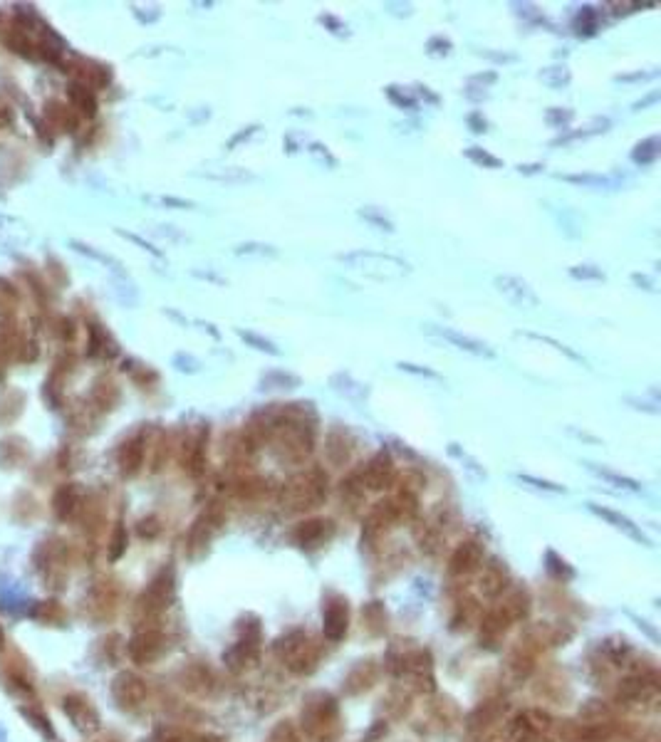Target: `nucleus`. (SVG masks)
Masks as SVG:
<instances>
[{"mask_svg": "<svg viewBox=\"0 0 661 742\" xmlns=\"http://www.w3.org/2000/svg\"><path fill=\"white\" fill-rule=\"evenodd\" d=\"M136 532H139L141 537L154 539V537L159 535V532H161V525H159V519H156V517H146V519H141V522H139Z\"/></svg>", "mask_w": 661, "mask_h": 742, "instance_id": "nucleus-48", "label": "nucleus"}, {"mask_svg": "<svg viewBox=\"0 0 661 742\" xmlns=\"http://www.w3.org/2000/svg\"><path fill=\"white\" fill-rule=\"evenodd\" d=\"M203 178H211V181L218 183H245V181H255V176L245 169H236V166H225V169H213V171H203Z\"/></svg>", "mask_w": 661, "mask_h": 742, "instance_id": "nucleus-19", "label": "nucleus"}, {"mask_svg": "<svg viewBox=\"0 0 661 742\" xmlns=\"http://www.w3.org/2000/svg\"><path fill=\"white\" fill-rule=\"evenodd\" d=\"M112 695L121 708H139L146 698V683L136 673L124 670L112 681Z\"/></svg>", "mask_w": 661, "mask_h": 742, "instance_id": "nucleus-4", "label": "nucleus"}, {"mask_svg": "<svg viewBox=\"0 0 661 742\" xmlns=\"http://www.w3.org/2000/svg\"><path fill=\"white\" fill-rule=\"evenodd\" d=\"M518 480H520V483L533 485V488L547 490V493H565V488H562V485L547 483V480H540V477H533V475H518Z\"/></svg>", "mask_w": 661, "mask_h": 742, "instance_id": "nucleus-46", "label": "nucleus"}, {"mask_svg": "<svg viewBox=\"0 0 661 742\" xmlns=\"http://www.w3.org/2000/svg\"><path fill=\"white\" fill-rule=\"evenodd\" d=\"M349 451H352V443H349V438H347L345 433H340V431L329 433V438H327V458L332 460L334 465H345L347 460H349Z\"/></svg>", "mask_w": 661, "mask_h": 742, "instance_id": "nucleus-17", "label": "nucleus"}, {"mask_svg": "<svg viewBox=\"0 0 661 742\" xmlns=\"http://www.w3.org/2000/svg\"><path fill=\"white\" fill-rule=\"evenodd\" d=\"M587 468H589V473H595L597 477H602V480H604V483H609V485L639 490V483H637V480H631V477H624V475H619V473L607 471V468H600V465H595V463H587Z\"/></svg>", "mask_w": 661, "mask_h": 742, "instance_id": "nucleus-29", "label": "nucleus"}, {"mask_svg": "<svg viewBox=\"0 0 661 742\" xmlns=\"http://www.w3.org/2000/svg\"><path fill=\"white\" fill-rule=\"evenodd\" d=\"M451 40L449 37H443V35H436V37H431L429 43H426V52L434 54V57H446V54L451 52Z\"/></svg>", "mask_w": 661, "mask_h": 742, "instance_id": "nucleus-41", "label": "nucleus"}, {"mask_svg": "<svg viewBox=\"0 0 661 742\" xmlns=\"http://www.w3.org/2000/svg\"><path fill=\"white\" fill-rule=\"evenodd\" d=\"M542 169H545L542 163H525V166H522V163H520V166H518V171H520V174H525V176H530V174H540Z\"/></svg>", "mask_w": 661, "mask_h": 742, "instance_id": "nucleus-61", "label": "nucleus"}, {"mask_svg": "<svg viewBox=\"0 0 661 742\" xmlns=\"http://www.w3.org/2000/svg\"><path fill=\"white\" fill-rule=\"evenodd\" d=\"M480 561H483V547L478 542H474V539H468V542L456 547L454 557L449 561V569L451 574H468L474 572Z\"/></svg>", "mask_w": 661, "mask_h": 742, "instance_id": "nucleus-10", "label": "nucleus"}, {"mask_svg": "<svg viewBox=\"0 0 661 742\" xmlns=\"http://www.w3.org/2000/svg\"><path fill=\"white\" fill-rule=\"evenodd\" d=\"M124 552H127V530L121 525H116L110 542V561H116Z\"/></svg>", "mask_w": 661, "mask_h": 742, "instance_id": "nucleus-35", "label": "nucleus"}, {"mask_svg": "<svg viewBox=\"0 0 661 742\" xmlns=\"http://www.w3.org/2000/svg\"><path fill=\"white\" fill-rule=\"evenodd\" d=\"M20 712H23V715H25V718H28V720H32V728H37V730H43L48 737H52V728H50L48 718H45L43 712H35V710H30V708H23V710H20Z\"/></svg>", "mask_w": 661, "mask_h": 742, "instance_id": "nucleus-44", "label": "nucleus"}, {"mask_svg": "<svg viewBox=\"0 0 661 742\" xmlns=\"http://www.w3.org/2000/svg\"><path fill=\"white\" fill-rule=\"evenodd\" d=\"M236 255H245V258H278V247L267 245V243H258V240H248L236 245L233 250Z\"/></svg>", "mask_w": 661, "mask_h": 742, "instance_id": "nucleus-27", "label": "nucleus"}, {"mask_svg": "<svg viewBox=\"0 0 661 742\" xmlns=\"http://www.w3.org/2000/svg\"><path fill=\"white\" fill-rule=\"evenodd\" d=\"M154 203L169 205V208H196L194 200H183V198H171V196H161V198H149Z\"/></svg>", "mask_w": 661, "mask_h": 742, "instance_id": "nucleus-52", "label": "nucleus"}, {"mask_svg": "<svg viewBox=\"0 0 661 742\" xmlns=\"http://www.w3.org/2000/svg\"><path fill=\"white\" fill-rule=\"evenodd\" d=\"M659 72H631V74H617L614 82H647V79H654Z\"/></svg>", "mask_w": 661, "mask_h": 742, "instance_id": "nucleus-53", "label": "nucleus"}, {"mask_svg": "<svg viewBox=\"0 0 661 742\" xmlns=\"http://www.w3.org/2000/svg\"><path fill=\"white\" fill-rule=\"evenodd\" d=\"M320 25H325V30H329L332 35L337 37H349V28H347V23H342L340 18H334V15H320Z\"/></svg>", "mask_w": 661, "mask_h": 742, "instance_id": "nucleus-42", "label": "nucleus"}, {"mask_svg": "<svg viewBox=\"0 0 661 742\" xmlns=\"http://www.w3.org/2000/svg\"><path fill=\"white\" fill-rule=\"evenodd\" d=\"M79 502V493L74 485H62L60 490L55 493V500H52V505H55V513L57 517L67 519L70 515L74 513V507H77Z\"/></svg>", "mask_w": 661, "mask_h": 742, "instance_id": "nucleus-16", "label": "nucleus"}, {"mask_svg": "<svg viewBox=\"0 0 661 742\" xmlns=\"http://www.w3.org/2000/svg\"><path fill=\"white\" fill-rule=\"evenodd\" d=\"M347 631V604L332 601L325 606V636L329 641H340Z\"/></svg>", "mask_w": 661, "mask_h": 742, "instance_id": "nucleus-13", "label": "nucleus"}, {"mask_svg": "<svg viewBox=\"0 0 661 742\" xmlns=\"http://www.w3.org/2000/svg\"><path fill=\"white\" fill-rule=\"evenodd\" d=\"M466 156L471 158L476 166H483V169H500V166H503V161H500V158L493 156V154H488V151H483L480 146H471V149H466Z\"/></svg>", "mask_w": 661, "mask_h": 742, "instance_id": "nucleus-32", "label": "nucleus"}, {"mask_svg": "<svg viewBox=\"0 0 661 742\" xmlns=\"http://www.w3.org/2000/svg\"><path fill=\"white\" fill-rule=\"evenodd\" d=\"M597 28H600V15H597L592 8H582V12H580V15H577V20H575L577 35H587V37L595 35Z\"/></svg>", "mask_w": 661, "mask_h": 742, "instance_id": "nucleus-30", "label": "nucleus"}, {"mask_svg": "<svg viewBox=\"0 0 661 742\" xmlns=\"http://www.w3.org/2000/svg\"><path fill=\"white\" fill-rule=\"evenodd\" d=\"M466 121H468V127H471V132H476V134H483L485 127H488V121L483 119V114H480V112H471Z\"/></svg>", "mask_w": 661, "mask_h": 742, "instance_id": "nucleus-54", "label": "nucleus"}, {"mask_svg": "<svg viewBox=\"0 0 661 742\" xmlns=\"http://www.w3.org/2000/svg\"><path fill=\"white\" fill-rule=\"evenodd\" d=\"M174 364H176V369L183 371V374H196V371L201 369V362L194 359L191 354H176L174 356Z\"/></svg>", "mask_w": 661, "mask_h": 742, "instance_id": "nucleus-45", "label": "nucleus"}, {"mask_svg": "<svg viewBox=\"0 0 661 742\" xmlns=\"http://www.w3.org/2000/svg\"><path fill=\"white\" fill-rule=\"evenodd\" d=\"M520 337H528V339H535V342H545V344H550L555 351H562V354H567L570 359H575V362H582V356L577 354V351H572L570 347H565L562 342H558V339H552L547 337V334H535V332H520Z\"/></svg>", "mask_w": 661, "mask_h": 742, "instance_id": "nucleus-34", "label": "nucleus"}, {"mask_svg": "<svg viewBox=\"0 0 661 742\" xmlns=\"http://www.w3.org/2000/svg\"><path fill=\"white\" fill-rule=\"evenodd\" d=\"M567 431H570L572 435H577V438H582V441H589V443H600V438H595V435L584 433V431H577V429H572V426H567Z\"/></svg>", "mask_w": 661, "mask_h": 742, "instance_id": "nucleus-62", "label": "nucleus"}, {"mask_svg": "<svg viewBox=\"0 0 661 742\" xmlns=\"http://www.w3.org/2000/svg\"><path fill=\"white\" fill-rule=\"evenodd\" d=\"M659 151H661V139L659 136H649V139L639 141V144L634 146V151H631V161L637 163V166H649V163H654L656 158H659Z\"/></svg>", "mask_w": 661, "mask_h": 742, "instance_id": "nucleus-18", "label": "nucleus"}, {"mask_svg": "<svg viewBox=\"0 0 661 742\" xmlns=\"http://www.w3.org/2000/svg\"><path fill=\"white\" fill-rule=\"evenodd\" d=\"M30 614H32V619H37V621L55 624L62 616V609H60V604H55V601H43V604H35Z\"/></svg>", "mask_w": 661, "mask_h": 742, "instance_id": "nucleus-31", "label": "nucleus"}, {"mask_svg": "<svg viewBox=\"0 0 661 742\" xmlns=\"http://www.w3.org/2000/svg\"><path fill=\"white\" fill-rule=\"evenodd\" d=\"M236 334H238V337H241L248 347H253V349L265 351V354H270V356H280V349L275 347V342H270L267 337H261V334L248 332V329H241V327L236 329Z\"/></svg>", "mask_w": 661, "mask_h": 742, "instance_id": "nucleus-28", "label": "nucleus"}, {"mask_svg": "<svg viewBox=\"0 0 661 742\" xmlns=\"http://www.w3.org/2000/svg\"><path fill=\"white\" fill-rule=\"evenodd\" d=\"M110 742H112V740H110Z\"/></svg>", "mask_w": 661, "mask_h": 742, "instance_id": "nucleus-64", "label": "nucleus"}, {"mask_svg": "<svg viewBox=\"0 0 661 742\" xmlns=\"http://www.w3.org/2000/svg\"><path fill=\"white\" fill-rule=\"evenodd\" d=\"M3 646H6V634H3V626H0V651H3Z\"/></svg>", "mask_w": 661, "mask_h": 742, "instance_id": "nucleus-63", "label": "nucleus"}, {"mask_svg": "<svg viewBox=\"0 0 661 742\" xmlns=\"http://www.w3.org/2000/svg\"><path fill=\"white\" fill-rule=\"evenodd\" d=\"M196 278L201 280H208V282H216V285H225V278H221V275H216V272H203V270H194Z\"/></svg>", "mask_w": 661, "mask_h": 742, "instance_id": "nucleus-60", "label": "nucleus"}, {"mask_svg": "<svg viewBox=\"0 0 661 742\" xmlns=\"http://www.w3.org/2000/svg\"><path fill=\"white\" fill-rule=\"evenodd\" d=\"M547 124H552V127H558V129H565L567 124L572 121V109H565V107H550L547 109V114H545Z\"/></svg>", "mask_w": 661, "mask_h": 742, "instance_id": "nucleus-38", "label": "nucleus"}, {"mask_svg": "<svg viewBox=\"0 0 661 742\" xmlns=\"http://www.w3.org/2000/svg\"><path fill=\"white\" fill-rule=\"evenodd\" d=\"M72 247H74V250H79V253H85L87 258L99 260V262H104V265H110L112 270H119V267H121L114 258H110V255L99 253V250H92V247H90V245H85V243H72Z\"/></svg>", "mask_w": 661, "mask_h": 742, "instance_id": "nucleus-40", "label": "nucleus"}, {"mask_svg": "<svg viewBox=\"0 0 661 742\" xmlns=\"http://www.w3.org/2000/svg\"><path fill=\"white\" fill-rule=\"evenodd\" d=\"M384 92H387V97L391 99V104H396L399 109H409V112H414V109H416V99H414L409 92L401 90V87L389 85Z\"/></svg>", "mask_w": 661, "mask_h": 742, "instance_id": "nucleus-33", "label": "nucleus"}, {"mask_svg": "<svg viewBox=\"0 0 661 742\" xmlns=\"http://www.w3.org/2000/svg\"><path fill=\"white\" fill-rule=\"evenodd\" d=\"M298 387H300V376L280 371V369L267 371L261 379V389H298Z\"/></svg>", "mask_w": 661, "mask_h": 742, "instance_id": "nucleus-24", "label": "nucleus"}, {"mask_svg": "<svg viewBox=\"0 0 661 742\" xmlns=\"http://www.w3.org/2000/svg\"><path fill=\"white\" fill-rule=\"evenodd\" d=\"M416 94H419V97L424 99V102H429V104H438V102H441V99H438L436 94H434V92H431L429 87H424V85H416Z\"/></svg>", "mask_w": 661, "mask_h": 742, "instance_id": "nucleus-59", "label": "nucleus"}, {"mask_svg": "<svg viewBox=\"0 0 661 742\" xmlns=\"http://www.w3.org/2000/svg\"><path fill=\"white\" fill-rule=\"evenodd\" d=\"M141 460H144V438L136 435L132 441H127L121 446L119 451V468L124 475H134V473L141 468Z\"/></svg>", "mask_w": 661, "mask_h": 742, "instance_id": "nucleus-14", "label": "nucleus"}, {"mask_svg": "<svg viewBox=\"0 0 661 742\" xmlns=\"http://www.w3.org/2000/svg\"><path fill=\"white\" fill-rule=\"evenodd\" d=\"M449 453H451V455H456V458H458V460H461V463L466 465V468H468V471H471V473H476V475H485V473L480 471V465L476 463V460L471 458V455H468L466 451H461V448H458V443H451V446H449Z\"/></svg>", "mask_w": 661, "mask_h": 742, "instance_id": "nucleus-43", "label": "nucleus"}, {"mask_svg": "<svg viewBox=\"0 0 661 742\" xmlns=\"http://www.w3.org/2000/svg\"><path fill=\"white\" fill-rule=\"evenodd\" d=\"M116 233H119V236H121V238H127V240H132V243H136V245H139V247H144V250H146V253H152V255H156V258H161V250H156V247H154V245H152V243H146V240H144V238H139V236H134V233H127V230H116Z\"/></svg>", "mask_w": 661, "mask_h": 742, "instance_id": "nucleus-51", "label": "nucleus"}, {"mask_svg": "<svg viewBox=\"0 0 661 742\" xmlns=\"http://www.w3.org/2000/svg\"><path fill=\"white\" fill-rule=\"evenodd\" d=\"M503 581H505L503 569L496 567V564H493V567H485L483 574H480V592H483L485 597H498L505 586Z\"/></svg>", "mask_w": 661, "mask_h": 742, "instance_id": "nucleus-23", "label": "nucleus"}, {"mask_svg": "<svg viewBox=\"0 0 661 742\" xmlns=\"http://www.w3.org/2000/svg\"><path fill=\"white\" fill-rule=\"evenodd\" d=\"M327 495V477L322 475V471H307L303 475H298L287 485L285 497L287 505L292 510H309V507H317Z\"/></svg>", "mask_w": 661, "mask_h": 742, "instance_id": "nucleus-2", "label": "nucleus"}, {"mask_svg": "<svg viewBox=\"0 0 661 742\" xmlns=\"http://www.w3.org/2000/svg\"><path fill=\"white\" fill-rule=\"evenodd\" d=\"M164 653V636L159 631H141L129 643V656L136 663H152Z\"/></svg>", "mask_w": 661, "mask_h": 742, "instance_id": "nucleus-9", "label": "nucleus"}, {"mask_svg": "<svg viewBox=\"0 0 661 742\" xmlns=\"http://www.w3.org/2000/svg\"><path fill=\"white\" fill-rule=\"evenodd\" d=\"M152 233H154V236H159V238H166V240H174V243L186 240V236H183V233H179L174 225H154Z\"/></svg>", "mask_w": 661, "mask_h": 742, "instance_id": "nucleus-49", "label": "nucleus"}, {"mask_svg": "<svg viewBox=\"0 0 661 742\" xmlns=\"http://www.w3.org/2000/svg\"><path fill=\"white\" fill-rule=\"evenodd\" d=\"M396 369H399V371H407V374H414V376H424V379L441 381V374H438V371H434V369H429V367H421V364L399 362V364H396Z\"/></svg>", "mask_w": 661, "mask_h": 742, "instance_id": "nucleus-39", "label": "nucleus"}, {"mask_svg": "<svg viewBox=\"0 0 661 742\" xmlns=\"http://www.w3.org/2000/svg\"><path fill=\"white\" fill-rule=\"evenodd\" d=\"M309 156L315 158L317 163H322V166H327V169H337V158L329 154V149L325 144H320V141H312L309 144Z\"/></svg>", "mask_w": 661, "mask_h": 742, "instance_id": "nucleus-36", "label": "nucleus"}, {"mask_svg": "<svg viewBox=\"0 0 661 742\" xmlns=\"http://www.w3.org/2000/svg\"><path fill=\"white\" fill-rule=\"evenodd\" d=\"M258 129H261V124H250V127L241 129V132H238V134H233L231 139H228V144H225V149H228V151H233L238 144H243V141H248L250 136H253V134H258Z\"/></svg>", "mask_w": 661, "mask_h": 742, "instance_id": "nucleus-47", "label": "nucleus"}, {"mask_svg": "<svg viewBox=\"0 0 661 742\" xmlns=\"http://www.w3.org/2000/svg\"><path fill=\"white\" fill-rule=\"evenodd\" d=\"M496 79H498V74L496 72H485V74H474V77H471V79H468V85H480V90H485V87H488V85H493V82H496Z\"/></svg>", "mask_w": 661, "mask_h": 742, "instance_id": "nucleus-55", "label": "nucleus"}, {"mask_svg": "<svg viewBox=\"0 0 661 742\" xmlns=\"http://www.w3.org/2000/svg\"><path fill=\"white\" fill-rule=\"evenodd\" d=\"M280 656H283V661L287 663V668L295 670V673L307 670L309 663L315 661L312 646H309L307 636H303V634H290L285 641H280Z\"/></svg>", "mask_w": 661, "mask_h": 742, "instance_id": "nucleus-3", "label": "nucleus"}, {"mask_svg": "<svg viewBox=\"0 0 661 742\" xmlns=\"http://www.w3.org/2000/svg\"><path fill=\"white\" fill-rule=\"evenodd\" d=\"M480 54H483V57H488V60L498 62V65H505V62H516V60H518L516 54H505V52H491V50H480Z\"/></svg>", "mask_w": 661, "mask_h": 742, "instance_id": "nucleus-56", "label": "nucleus"}, {"mask_svg": "<svg viewBox=\"0 0 661 742\" xmlns=\"http://www.w3.org/2000/svg\"><path fill=\"white\" fill-rule=\"evenodd\" d=\"M329 387L334 389V393H340V396L349 398V401H357V404L369 396L367 384L357 381L352 374H347V371H337V374L329 376Z\"/></svg>", "mask_w": 661, "mask_h": 742, "instance_id": "nucleus-12", "label": "nucleus"}, {"mask_svg": "<svg viewBox=\"0 0 661 742\" xmlns=\"http://www.w3.org/2000/svg\"><path fill=\"white\" fill-rule=\"evenodd\" d=\"M570 275L575 280H592V282H602L604 280V272L597 265H572Z\"/></svg>", "mask_w": 661, "mask_h": 742, "instance_id": "nucleus-37", "label": "nucleus"}, {"mask_svg": "<svg viewBox=\"0 0 661 742\" xmlns=\"http://www.w3.org/2000/svg\"><path fill=\"white\" fill-rule=\"evenodd\" d=\"M540 79L547 87H552V90H562V87L570 85L572 74L565 65H552V67H545V70H542Z\"/></svg>", "mask_w": 661, "mask_h": 742, "instance_id": "nucleus-26", "label": "nucleus"}, {"mask_svg": "<svg viewBox=\"0 0 661 742\" xmlns=\"http://www.w3.org/2000/svg\"><path fill=\"white\" fill-rule=\"evenodd\" d=\"M496 290L503 297H508L516 307H538V295L522 278L516 275H498L496 278Z\"/></svg>", "mask_w": 661, "mask_h": 742, "instance_id": "nucleus-7", "label": "nucleus"}, {"mask_svg": "<svg viewBox=\"0 0 661 742\" xmlns=\"http://www.w3.org/2000/svg\"><path fill=\"white\" fill-rule=\"evenodd\" d=\"M70 97H72L74 107L82 109V114L94 116V112H97V99H94L92 90H87V87L79 85V82H72V85H70Z\"/></svg>", "mask_w": 661, "mask_h": 742, "instance_id": "nucleus-22", "label": "nucleus"}, {"mask_svg": "<svg viewBox=\"0 0 661 742\" xmlns=\"http://www.w3.org/2000/svg\"><path fill=\"white\" fill-rule=\"evenodd\" d=\"M627 404L631 406V409H637V411H647V413H659V401H647V398H634V396H627Z\"/></svg>", "mask_w": 661, "mask_h": 742, "instance_id": "nucleus-50", "label": "nucleus"}, {"mask_svg": "<svg viewBox=\"0 0 661 742\" xmlns=\"http://www.w3.org/2000/svg\"><path fill=\"white\" fill-rule=\"evenodd\" d=\"M589 510H592L595 515H600V517H604L607 522H612V525L619 527V530H624L627 535H629V537H634V539H639V542L647 544V537H644V535L637 530V527L631 525V519H629V517H624V515L614 513V510H607V507H600V505H589Z\"/></svg>", "mask_w": 661, "mask_h": 742, "instance_id": "nucleus-15", "label": "nucleus"}, {"mask_svg": "<svg viewBox=\"0 0 661 742\" xmlns=\"http://www.w3.org/2000/svg\"><path fill=\"white\" fill-rule=\"evenodd\" d=\"M65 715L74 723V728H79L82 732H94L99 728V715L92 708V703L82 695H67L62 703Z\"/></svg>", "mask_w": 661, "mask_h": 742, "instance_id": "nucleus-8", "label": "nucleus"}, {"mask_svg": "<svg viewBox=\"0 0 661 742\" xmlns=\"http://www.w3.org/2000/svg\"><path fill=\"white\" fill-rule=\"evenodd\" d=\"M631 282L639 285L642 290H649V292L656 290V287H654V280H651L649 275H642V272H634V275H631Z\"/></svg>", "mask_w": 661, "mask_h": 742, "instance_id": "nucleus-57", "label": "nucleus"}, {"mask_svg": "<svg viewBox=\"0 0 661 742\" xmlns=\"http://www.w3.org/2000/svg\"><path fill=\"white\" fill-rule=\"evenodd\" d=\"M357 216L362 218V220H367L369 225H374L376 230H384V233H394L396 230L394 220H391L382 208H376V205H362V208L357 211Z\"/></svg>", "mask_w": 661, "mask_h": 742, "instance_id": "nucleus-20", "label": "nucleus"}, {"mask_svg": "<svg viewBox=\"0 0 661 742\" xmlns=\"http://www.w3.org/2000/svg\"><path fill=\"white\" fill-rule=\"evenodd\" d=\"M661 99V92H651V94H647L644 99H639V102H634V112H642V109H647L649 104H656Z\"/></svg>", "mask_w": 661, "mask_h": 742, "instance_id": "nucleus-58", "label": "nucleus"}, {"mask_svg": "<svg viewBox=\"0 0 661 742\" xmlns=\"http://www.w3.org/2000/svg\"><path fill=\"white\" fill-rule=\"evenodd\" d=\"M329 522H325V519H312V522H303V525L298 527V532H295V537H298L300 544H315L320 542L322 537H325V527H327Z\"/></svg>", "mask_w": 661, "mask_h": 742, "instance_id": "nucleus-25", "label": "nucleus"}, {"mask_svg": "<svg viewBox=\"0 0 661 742\" xmlns=\"http://www.w3.org/2000/svg\"><path fill=\"white\" fill-rule=\"evenodd\" d=\"M171 599H174V579H171V572L169 574H161V577H156V579L152 581V586L146 589L144 594V606L146 609H166L171 604Z\"/></svg>", "mask_w": 661, "mask_h": 742, "instance_id": "nucleus-11", "label": "nucleus"}, {"mask_svg": "<svg viewBox=\"0 0 661 742\" xmlns=\"http://www.w3.org/2000/svg\"><path fill=\"white\" fill-rule=\"evenodd\" d=\"M391 477H394V460L389 453L379 451L359 473V483H362V488L367 485L369 490H382L391 483Z\"/></svg>", "mask_w": 661, "mask_h": 742, "instance_id": "nucleus-5", "label": "nucleus"}, {"mask_svg": "<svg viewBox=\"0 0 661 742\" xmlns=\"http://www.w3.org/2000/svg\"><path fill=\"white\" fill-rule=\"evenodd\" d=\"M337 260L345 267H349V270L362 272V275L374 280H399V278H407L409 272H411V265H409L407 260L387 253H372V250L342 253L337 255Z\"/></svg>", "mask_w": 661, "mask_h": 742, "instance_id": "nucleus-1", "label": "nucleus"}, {"mask_svg": "<svg viewBox=\"0 0 661 742\" xmlns=\"http://www.w3.org/2000/svg\"><path fill=\"white\" fill-rule=\"evenodd\" d=\"M560 181L575 183V186H587V188H612L614 181L609 176L600 174H558Z\"/></svg>", "mask_w": 661, "mask_h": 742, "instance_id": "nucleus-21", "label": "nucleus"}, {"mask_svg": "<svg viewBox=\"0 0 661 742\" xmlns=\"http://www.w3.org/2000/svg\"><path fill=\"white\" fill-rule=\"evenodd\" d=\"M426 332L434 334V337L446 339V342H449V344H454L456 349L468 351V354H474V356H485V359H493V356H496V351L485 344V342H480V339H476V337H468V334L456 332V329H449V327L426 324Z\"/></svg>", "mask_w": 661, "mask_h": 742, "instance_id": "nucleus-6", "label": "nucleus"}]
</instances>
